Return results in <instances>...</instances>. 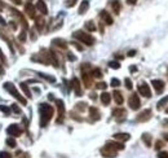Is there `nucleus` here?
Listing matches in <instances>:
<instances>
[{
	"label": "nucleus",
	"instance_id": "nucleus-39",
	"mask_svg": "<svg viewBox=\"0 0 168 158\" xmlns=\"http://www.w3.org/2000/svg\"><path fill=\"white\" fill-rule=\"evenodd\" d=\"M77 2H78V0H66V3H65V5H66L67 8H71V7H74V5L77 4Z\"/></svg>",
	"mask_w": 168,
	"mask_h": 158
},
{
	"label": "nucleus",
	"instance_id": "nucleus-28",
	"mask_svg": "<svg viewBox=\"0 0 168 158\" xmlns=\"http://www.w3.org/2000/svg\"><path fill=\"white\" fill-rule=\"evenodd\" d=\"M91 75H92V78H97V79L102 78V72H101V69L95 68V69L91 72Z\"/></svg>",
	"mask_w": 168,
	"mask_h": 158
},
{
	"label": "nucleus",
	"instance_id": "nucleus-57",
	"mask_svg": "<svg viewBox=\"0 0 168 158\" xmlns=\"http://www.w3.org/2000/svg\"><path fill=\"white\" fill-rule=\"evenodd\" d=\"M115 57H116L118 60H122V58H123V56H120V54H115Z\"/></svg>",
	"mask_w": 168,
	"mask_h": 158
},
{
	"label": "nucleus",
	"instance_id": "nucleus-61",
	"mask_svg": "<svg viewBox=\"0 0 168 158\" xmlns=\"http://www.w3.org/2000/svg\"><path fill=\"white\" fill-rule=\"evenodd\" d=\"M167 73H168V72H167Z\"/></svg>",
	"mask_w": 168,
	"mask_h": 158
},
{
	"label": "nucleus",
	"instance_id": "nucleus-44",
	"mask_svg": "<svg viewBox=\"0 0 168 158\" xmlns=\"http://www.w3.org/2000/svg\"><path fill=\"white\" fill-rule=\"evenodd\" d=\"M154 148H155L156 150H159V149H162V148H163V141H160V140H158V141H156V143H155V146H154Z\"/></svg>",
	"mask_w": 168,
	"mask_h": 158
},
{
	"label": "nucleus",
	"instance_id": "nucleus-5",
	"mask_svg": "<svg viewBox=\"0 0 168 158\" xmlns=\"http://www.w3.org/2000/svg\"><path fill=\"white\" fill-rule=\"evenodd\" d=\"M128 105L132 110H138V109L141 108V101H140V97H138L137 94H132L131 96H129Z\"/></svg>",
	"mask_w": 168,
	"mask_h": 158
},
{
	"label": "nucleus",
	"instance_id": "nucleus-27",
	"mask_svg": "<svg viewBox=\"0 0 168 158\" xmlns=\"http://www.w3.org/2000/svg\"><path fill=\"white\" fill-rule=\"evenodd\" d=\"M142 141L145 143V145L148 146V148H150L151 146V135L150 134H142Z\"/></svg>",
	"mask_w": 168,
	"mask_h": 158
},
{
	"label": "nucleus",
	"instance_id": "nucleus-9",
	"mask_svg": "<svg viewBox=\"0 0 168 158\" xmlns=\"http://www.w3.org/2000/svg\"><path fill=\"white\" fill-rule=\"evenodd\" d=\"M150 118H151V110L150 109H145V110H142L136 117V121L137 122H148Z\"/></svg>",
	"mask_w": 168,
	"mask_h": 158
},
{
	"label": "nucleus",
	"instance_id": "nucleus-53",
	"mask_svg": "<svg viewBox=\"0 0 168 158\" xmlns=\"http://www.w3.org/2000/svg\"><path fill=\"white\" fill-rule=\"evenodd\" d=\"M2 65H3V64H2V61H0V75H3V74H4V69H3Z\"/></svg>",
	"mask_w": 168,
	"mask_h": 158
},
{
	"label": "nucleus",
	"instance_id": "nucleus-37",
	"mask_svg": "<svg viewBox=\"0 0 168 158\" xmlns=\"http://www.w3.org/2000/svg\"><path fill=\"white\" fill-rule=\"evenodd\" d=\"M124 83H126V87H127V90H132V88H133L132 80L129 79V78H126V79H124Z\"/></svg>",
	"mask_w": 168,
	"mask_h": 158
},
{
	"label": "nucleus",
	"instance_id": "nucleus-38",
	"mask_svg": "<svg viewBox=\"0 0 168 158\" xmlns=\"http://www.w3.org/2000/svg\"><path fill=\"white\" fill-rule=\"evenodd\" d=\"M110 84H111L113 87H119L122 83H120V80H119L118 78H113V79H111V82H110Z\"/></svg>",
	"mask_w": 168,
	"mask_h": 158
},
{
	"label": "nucleus",
	"instance_id": "nucleus-16",
	"mask_svg": "<svg viewBox=\"0 0 168 158\" xmlns=\"http://www.w3.org/2000/svg\"><path fill=\"white\" fill-rule=\"evenodd\" d=\"M100 17H101V20L104 21V22L106 24V25H113V17L109 14V12H106V10H101L100 12Z\"/></svg>",
	"mask_w": 168,
	"mask_h": 158
},
{
	"label": "nucleus",
	"instance_id": "nucleus-21",
	"mask_svg": "<svg viewBox=\"0 0 168 158\" xmlns=\"http://www.w3.org/2000/svg\"><path fill=\"white\" fill-rule=\"evenodd\" d=\"M100 100H101V102L104 105H109L110 101H111V95L107 94V92H102L101 96H100Z\"/></svg>",
	"mask_w": 168,
	"mask_h": 158
},
{
	"label": "nucleus",
	"instance_id": "nucleus-7",
	"mask_svg": "<svg viewBox=\"0 0 168 158\" xmlns=\"http://www.w3.org/2000/svg\"><path fill=\"white\" fill-rule=\"evenodd\" d=\"M137 90L140 92V95H142L144 97H151V91H150V87L148 83H140L138 87H137Z\"/></svg>",
	"mask_w": 168,
	"mask_h": 158
},
{
	"label": "nucleus",
	"instance_id": "nucleus-50",
	"mask_svg": "<svg viewBox=\"0 0 168 158\" xmlns=\"http://www.w3.org/2000/svg\"><path fill=\"white\" fill-rule=\"evenodd\" d=\"M128 56H129V57H133V56H136V51H134V50H131V51L128 52Z\"/></svg>",
	"mask_w": 168,
	"mask_h": 158
},
{
	"label": "nucleus",
	"instance_id": "nucleus-30",
	"mask_svg": "<svg viewBox=\"0 0 168 158\" xmlns=\"http://www.w3.org/2000/svg\"><path fill=\"white\" fill-rule=\"evenodd\" d=\"M38 74H39V77L44 78L45 80L51 82V83H55V82H56V78H55V77H52V75H47V74H44V73H38Z\"/></svg>",
	"mask_w": 168,
	"mask_h": 158
},
{
	"label": "nucleus",
	"instance_id": "nucleus-54",
	"mask_svg": "<svg viewBox=\"0 0 168 158\" xmlns=\"http://www.w3.org/2000/svg\"><path fill=\"white\" fill-rule=\"evenodd\" d=\"M12 2H13L14 4H17V5H20L21 3H22V2H21V0H12Z\"/></svg>",
	"mask_w": 168,
	"mask_h": 158
},
{
	"label": "nucleus",
	"instance_id": "nucleus-59",
	"mask_svg": "<svg viewBox=\"0 0 168 158\" xmlns=\"http://www.w3.org/2000/svg\"><path fill=\"white\" fill-rule=\"evenodd\" d=\"M3 7H4V4H3V3H2V2H0V9H2V8H3Z\"/></svg>",
	"mask_w": 168,
	"mask_h": 158
},
{
	"label": "nucleus",
	"instance_id": "nucleus-17",
	"mask_svg": "<svg viewBox=\"0 0 168 158\" xmlns=\"http://www.w3.org/2000/svg\"><path fill=\"white\" fill-rule=\"evenodd\" d=\"M35 7L32 5L31 3H26V5H25V12H26V14L29 16L30 18H35L36 16H35Z\"/></svg>",
	"mask_w": 168,
	"mask_h": 158
},
{
	"label": "nucleus",
	"instance_id": "nucleus-42",
	"mask_svg": "<svg viewBox=\"0 0 168 158\" xmlns=\"http://www.w3.org/2000/svg\"><path fill=\"white\" fill-rule=\"evenodd\" d=\"M0 158H13V157L8 152H0Z\"/></svg>",
	"mask_w": 168,
	"mask_h": 158
},
{
	"label": "nucleus",
	"instance_id": "nucleus-24",
	"mask_svg": "<svg viewBox=\"0 0 168 158\" xmlns=\"http://www.w3.org/2000/svg\"><path fill=\"white\" fill-rule=\"evenodd\" d=\"M53 44L55 46H57V47H59V48H62V50H66L67 48V43L65 42L63 39H59V38H57V39H53Z\"/></svg>",
	"mask_w": 168,
	"mask_h": 158
},
{
	"label": "nucleus",
	"instance_id": "nucleus-45",
	"mask_svg": "<svg viewBox=\"0 0 168 158\" xmlns=\"http://www.w3.org/2000/svg\"><path fill=\"white\" fill-rule=\"evenodd\" d=\"M71 44H73V46H74L75 48H77V50H78V51H83V50H84V47H83V46H80V44H79V43H77V42H73V43H71Z\"/></svg>",
	"mask_w": 168,
	"mask_h": 158
},
{
	"label": "nucleus",
	"instance_id": "nucleus-34",
	"mask_svg": "<svg viewBox=\"0 0 168 158\" xmlns=\"http://www.w3.org/2000/svg\"><path fill=\"white\" fill-rule=\"evenodd\" d=\"M109 68H111V69H120V64H119L118 61H110L109 62Z\"/></svg>",
	"mask_w": 168,
	"mask_h": 158
},
{
	"label": "nucleus",
	"instance_id": "nucleus-52",
	"mask_svg": "<svg viewBox=\"0 0 168 158\" xmlns=\"http://www.w3.org/2000/svg\"><path fill=\"white\" fill-rule=\"evenodd\" d=\"M5 24H7V22H5V20L2 17V16H0V25H3V26H4Z\"/></svg>",
	"mask_w": 168,
	"mask_h": 158
},
{
	"label": "nucleus",
	"instance_id": "nucleus-40",
	"mask_svg": "<svg viewBox=\"0 0 168 158\" xmlns=\"http://www.w3.org/2000/svg\"><path fill=\"white\" fill-rule=\"evenodd\" d=\"M12 110H13L14 113H17V114H21V113H22V110H21V108H20L17 104H13V105H12Z\"/></svg>",
	"mask_w": 168,
	"mask_h": 158
},
{
	"label": "nucleus",
	"instance_id": "nucleus-56",
	"mask_svg": "<svg viewBox=\"0 0 168 158\" xmlns=\"http://www.w3.org/2000/svg\"><path fill=\"white\" fill-rule=\"evenodd\" d=\"M163 124H164L166 127H168V119H164V121H163Z\"/></svg>",
	"mask_w": 168,
	"mask_h": 158
},
{
	"label": "nucleus",
	"instance_id": "nucleus-18",
	"mask_svg": "<svg viewBox=\"0 0 168 158\" xmlns=\"http://www.w3.org/2000/svg\"><path fill=\"white\" fill-rule=\"evenodd\" d=\"M82 78H83V82H84V84H85L87 88H91V86L93 84V83H92V75H91V73L84 72L82 74Z\"/></svg>",
	"mask_w": 168,
	"mask_h": 158
},
{
	"label": "nucleus",
	"instance_id": "nucleus-58",
	"mask_svg": "<svg viewBox=\"0 0 168 158\" xmlns=\"http://www.w3.org/2000/svg\"><path fill=\"white\" fill-rule=\"evenodd\" d=\"M163 138H164L166 141H168V134H164V135H163Z\"/></svg>",
	"mask_w": 168,
	"mask_h": 158
},
{
	"label": "nucleus",
	"instance_id": "nucleus-33",
	"mask_svg": "<svg viewBox=\"0 0 168 158\" xmlns=\"http://www.w3.org/2000/svg\"><path fill=\"white\" fill-rule=\"evenodd\" d=\"M75 108H77V110H79V112H84L87 109V104H85V102H78Z\"/></svg>",
	"mask_w": 168,
	"mask_h": 158
},
{
	"label": "nucleus",
	"instance_id": "nucleus-8",
	"mask_svg": "<svg viewBox=\"0 0 168 158\" xmlns=\"http://www.w3.org/2000/svg\"><path fill=\"white\" fill-rule=\"evenodd\" d=\"M7 134L9 136H21L22 135V128H21L20 126H17V124H10V126L7 128Z\"/></svg>",
	"mask_w": 168,
	"mask_h": 158
},
{
	"label": "nucleus",
	"instance_id": "nucleus-47",
	"mask_svg": "<svg viewBox=\"0 0 168 158\" xmlns=\"http://www.w3.org/2000/svg\"><path fill=\"white\" fill-rule=\"evenodd\" d=\"M158 158H168V153H167V152H159Z\"/></svg>",
	"mask_w": 168,
	"mask_h": 158
},
{
	"label": "nucleus",
	"instance_id": "nucleus-36",
	"mask_svg": "<svg viewBox=\"0 0 168 158\" xmlns=\"http://www.w3.org/2000/svg\"><path fill=\"white\" fill-rule=\"evenodd\" d=\"M0 110H2L5 116H10V109L8 106H4V105H0Z\"/></svg>",
	"mask_w": 168,
	"mask_h": 158
},
{
	"label": "nucleus",
	"instance_id": "nucleus-22",
	"mask_svg": "<svg viewBox=\"0 0 168 158\" xmlns=\"http://www.w3.org/2000/svg\"><path fill=\"white\" fill-rule=\"evenodd\" d=\"M120 8H122V5H120V2H119V0H111V9H113L114 13L119 14L120 13Z\"/></svg>",
	"mask_w": 168,
	"mask_h": 158
},
{
	"label": "nucleus",
	"instance_id": "nucleus-13",
	"mask_svg": "<svg viewBox=\"0 0 168 158\" xmlns=\"http://www.w3.org/2000/svg\"><path fill=\"white\" fill-rule=\"evenodd\" d=\"M113 138L118 140V141H122V143H124V141H128L129 139H131V135L127 134V132H116L113 135Z\"/></svg>",
	"mask_w": 168,
	"mask_h": 158
},
{
	"label": "nucleus",
	"instance_id": "nucleus-26",
	"mask_svg": "<svg viewBox=\"0 0 168 158\" xmlns=\"http://www.w3.org/2000/svg\"><path fill=\"white\" fill-rule=\"evenodd\" d=\"M35 25H36V27H38V30L41 31L43 27H44V25H45V21L43 20L41 17H35Z\"/></svg>",
	"mask_w": 168,
	"mask_h": 158
},
{
	"label": "nucleus",
	"instance_id": "nucleus-55",
	"mask_svg": "<svg viewBox=\"0 0 168 158\" xmlns=\"http://www.w3.org/2000/svg\"><path fill=\"white\" fill-rule=\"evenodd\" d=\"M129 70H131V72H136L137 68L136 66H131V68H129Z\"/></svg>",
	"mask_w": 168,
	"mask_h": 158
},
{
	"label": "nucleus",
	"instance_id": "nucleus-49",
	"mask_svg": "<svg viewBox=\"0 0 168 158\" xmlns=\"http://www.w3.org/2000/svg\"><path fill=\"white\" fill-rule=\"evenodd\" d=\"M9 25H10V27H12L13 30H16V29H17V24H16L14 21H10V24H9Z\"/></svg>",
	"mask_w": 168,
	"mask_h": 158
},
{
	"label": "nucleus",
	"instance_id": "nucleus-43",
	"mask_svg": "<svg viewBox=\"0 0 168 158\" xmlns=\"http://www.w3.org/2000/svg\"><path fill=\"white\" fill-rule=\"evenodd\" d=\"M80 69H82V72L84 73V72H87V70H89V69H91V64L85 62V64H83V65H82V68H80Z\"/></svg>",
	"mask_w": 168,
	"mask_h": 158
},
{
	"label": "nucleus",
	"instance_id": "nucleus-29",
	"mask_svg": "<svg viewBox=\"0 0 168 158\" xmlns=\"http://www.w3.org/2000/svg\"><path fill=\"white\" fill-rule=\"evenodd\" d=\"M167 102H168V96H164L163 99H162L158 104H156V109H158V110H162V109H163V106H166L167 105Z\"/></svg>",
	"mask_w": 168,
	"mask_h": 158
},
{
	"label": "nucleus",
	"instance_id": "nucleus-4",
	"mask_svg": "<svg viewBox=\"0 0 168 158\" xmlns=\"http://www.w3.org/2000/svg\"><path fill=\"white\" fill-rule=\"evenodd\" d=\"M100 153H101L102 157H105V158H115L116 154H118V150H115L109 145H105V146H102L101 148Z\"/></svg>",
	"mask_w": 168,
	"mask_h": 158
},
{
	"label": "nucleus",
	"instance_id": "nucleus-14",
	"mask_svg": "<svg viewBox=\"0 0 168 158\" xmlns=\"http://www.w3.org/2000/svg\"><path fill=\"white\" fill-rule=\"evenodd\" d=\"M89 116H91L92 121H100V119H101L100 110H98V109H97L96 106H91V108H89Z\"/></svg>",
	"mask_w": 168,
	"mask_h": 158
},
{
	"label": "nucleus",
	"instance_id": "nucleus-1",
	"mask_svg": "<svg viewBox=\"0 0 168 158\" xmlns=\"http://www.w3.org/2000/svg\"><path fill=\"white\" fill-rule=\"evenodd\" d=\"M39 114H40V127H47L49 121L53 118L55 109L48 104H40L39 105Z\"/></svg>",
	"mask_w": 168,
	"mask_h": 158
},
{
	"label": "nucleus",
	"instance_id": "nucleus-35",
	"mask_svg": "<svg viewBox=\"0 0 168 158\" xmlns=\"http://www.w3.org/2000/svg\"><path fill=\"white\" fill-rule=\"evenodd\" d=\"M27 30H23L22 29V31H21V34L18 35V40L20 42H25L26 40V35H27V32H26Z\"/></svg>",
	"mask_w": 168,
	"mask_h": 158
},
{
	"label": "nucleus",
	"instance_id": "nucleus-60",
	"mask_svg": "<svg viewBox=\"0 0 168 158\" xmlns=\"http://www.w3.org/2000/svg\"><path fill=\"white\" fill-rule=\"evenodd\" d=\"M166 113H167V114H168V108H166Z\"/></svg>",
	"mask_w": 168,
	"mask_h": 158
},
{
	"label": "nucleus",
	"instance_id": "nucleus-15",
	"mask_svg": "<svg viewBox=\"0 0 168 158\" xmlns=\"http://www.w3.org/2000/svg\"><path fill=\"white\" fill-rule=\"evenodd\" d=\"M41 14H48V7L44 0H38L36 2V7H35Z\"/></svg>",
	"mask_w": 168,
	"mask_h": 158
},
{
	"label": "nucleus",
	"instance_id": "nucleus-10",
	"mask_svg": "<svg viewBox=\"0 0 168 158\" xmlns=\"http://www.w3.org/2000/svg\"><path fill=\"white\" fill-rule=\"evenodd\" d=\"M126 116H127V110L126 109H123V108H116V109H114L113 110V117L116 118L119 122L123 121V119L126 118Z\"/></svg>",
	"mask_w": 168,
	"mask_h": 158
},
{
	"label": "nucleus",
	"instance_id": "nucleus-19",
	"mask_svg": "<svg viewBox=\"0 0 168 158\" xmlns=\"http://www.w3.org/2000/svg\"><path fill=\"white\" fill-rule=\"evenodd\" d=\"M106 145L111 146V148H114L115 150H123L124 149V144L122 141H107Z\"/></svg>",
	"mask_w": 168,
	"mask_h": 158
},
{
	"label": "nucleus",
	"instance_id": "nucleus-41",
	"mask_svg": "<svg viewBox=\"0 0 168 158\" xmlns=\"http://www.w3.org/2000/svg\"><path fill=\"white\" fill-rule=\"evenodd\" d=\"M97 88H98V90H106L107 88V84L105 83V82H100V83H97Z\"/></svg>",
	"mask_w": 168,
	"mask_h": 158
},
{
	"label": "nucleus",
	"instance_id": "nucleus-6",
	"mask_svg": "<svg viewBox=\"0 0 168 158\" xmlns=\"http://www.w3.org/2000/svg\"><path fill=\"white\" fill-rule=\"evenodd\" d=\"M56 105L58 109V118H57V123H62L63 118H65V104L62 100H56Z\"/></svg>",
	"mask_w": 168,
	"mask_h": 158
},
{
	"label": "nucleus",
	"instance_id": "nucleus-20",
	"mask_svg": "<svg viewBox=\"0 0 168 158\" xmlns=\"http://www.w3.org/2000/svg\"><path fill=\"white\" fill-rule=\"evenodd\" d=\"M113 97H114V100H115V102H116L118 105H122L123 104L124 99H123V95H122L120 91H114L113 92Z\"/></svg>",
	"mask_w": 168,
	"mask_h": 158
},
{
	"label": "nucleus",
	"instance_id": "nucleus-3",
	"mask_svg": "<svg viewBox=\"0 0 168 158\" xmlns=\"http://www.w3.org/2000/svg\"><path fill=\"white\" fill-rule=\"evenodd\" d=\"M4 90H7L9 94L12 95L13 97H16V99H17L22 105H26V104H27V100H26L22 95H20V92L17 91V88H16V86H14L13 83H10V82H7V83H4Z\"/></svg>",
	"mask_w": 168,
	"mask_h": 158
},
{
	"label": "nucleus",
	"instance_id": "nucleus-32",
	"mask_svg": "<svg viewBox=\"0 0 168 158\" xmlns=\"http://www.w3.org/2000/svg\"><path fill=\"white\" fill-rule=\"evenodd\" d=\"M5 143H7V145L9 146V148H16V146H17V143H16V140L13 138H8L7 140H5Z\"/></svg>",
	"mask_w": 168,
	"mask_h": 158
},
{
	"label": "nucleus",
	"instance_id": "nucleus-2",
	"mask_svg": "<svg viewBox=\"0 0 168 158\" xmlns=\"http://www.w3.org/2000/svg\"><path fill=\"white\" fill-rule=\"evenodd\" d=\"M73 38H74V39H78L79 42L84 43V44H85V46H88V47L93 46V44H95V42H96V39H95L93 36L89 35L88 32H84V31H82V30L75 31L74 34H73Z\"/></svg>",
	"mask_w": 168,
	"mask_h": 158
},
{
	"label": "nucleus",
	"instance_id": "nucleus-31",
	"mask_svg": "<svg viewBox=\"0 0 168 158\" xmlns=\"http://www.w3.org/2000/svg\"><path fill=\"white\" fill-rule=\"evenodd\" d=\"M85 29L88 31H95L96 30V25H95L93 21H87V22H85Z\"/></svg>",
	"mask_w": 168,
	"mask_h": 158
},
{
	"label": "nucleus",
	"instance_id": "nucleus-48",
	"mask_svg": "<svg viewBox=\"0 0 168 158\" xmlns=\"http://www.w3.org/2000/svg\"><path fill=\"white\" fill-rule=\"evenodd\" d=\"M67 58L70 60V61H75V60H77V57H75L74 54H71L70 52H67Z\"/></svg>",
	"mask_w": 168,
	"mask_h": 158
},
{
	"label": "nucleus",
	"instance_id": "nucleus-46",
	"mask_svg": "<svg viewBox=\"0 0 168 158\" xmlns=\"http://www.w3.org/2000/svg\"><path fill=\"white\" fill-rule=\"evenodd\" d=\"M0 61H2V64H7V58H5V56L3 54V52H2V50H0Z\"/></svg>",
	"mask_w": 168,
	"mask_h": 158
},
{
	"label": "nucleus",
	"instance_id": "nucleus-23",
	"mask_svg": "<svg viewBox=\"0 0 168 158\" xmlns=\"http://www.w3.org/2000/svg\"><path fill=\"white\" fill-rule=\"evenodd\" d=\"M89 8V0H83L79 5V14H84Z\"/></svg>",
	"mask_w": 168,
	"mask_h": 158
},
{
	"label": "nucleus",
	"instance_id": "nucleus-25",
	"mask_svg": "<svg viewBox=\"0 0 168 158\" xmlns=\"http://www.w3.org/2000/svg\"><path fill=\"white\" fill-rule=\"evenodd\" d=\"M20 86H21V88H22L23 94H25L26 96H27V99H31L32 95H31V91H30V88L27 87V84H26V82H22V83H21Z\"/></svg>",
	"mask_w": 168,
	"mask_h": 158
},
{
	"label": "nucleus",
	"instance_id": "nucleus-11",
	"mask_svg": "<svg viewBox=\"0 0 168 158\" xmlns=\"http://www.w3.org/2000/svg\"><path fill=\"white\" fill-rule=\"evenodd\" d=\"M71 87L74 88L75 95H77V96H82V95H83V92H82V86H80V82H79L78 78H74V79H73Z\"/></svg>",
	"mask_w": 168,
	"mask_h": 158
},
{
	"label": "nucleus",
	"instance_id": "nucleus-12",
	"mask_svg": "<svg viewBox=\"0 0 168 158\" xmlns=\"http://www.w3.org/2000/svg\"><path fill=\"white\" fill-rule=\"evenodd\" d=\"M151 84H153L154 90L158 92V94H160V92L164 90V82L160 80V79H153L151 80Z\"/></svg>",
	"mask_w": 168,
	"mask_h": 158
},
{
	"label": "nucleus",
	"instance_id": "nucleus-51",
	"mask_svg": "<svg viewBox=\"0 0 168 158\" xmlns=\"http://www.w3.org/2000/svg\"><path fill=\"white\" fill-rule=\"evenodd\" d=\"M137 3V0H127V4H129V5H134Z\"/></svg>",
	"mask_w": 168,
	"mask_h": 158
}]
</instances>
